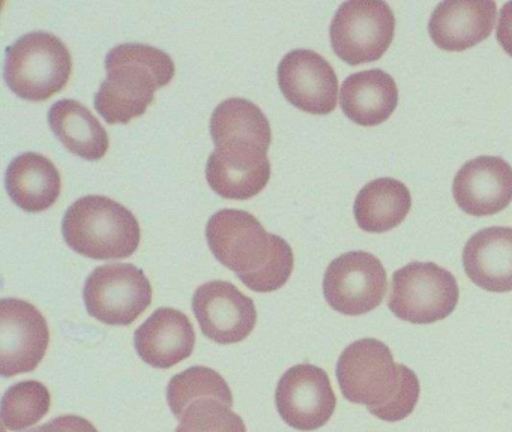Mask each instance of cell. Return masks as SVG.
I'll return each instance as SVG.
<instances>
[{
	"mask_svg": "<svg viewBox=\"0 0 512 432\" xmlns=\"http://www.w3.org/2000/svg\"><path fill=\"white\" fill-rule=\"evenodd\" d=\"M206 240L215 258L257 293L278 290L292 275L295 257L289 243L268 233L245 210L215 213L206 227Z\"/></svg>",
	"mask_w": 512,
	"mask_h": 432,
	"instance_id": "6da1fadb",
	"label": "cell"
},
{
	"mask_svg": "<svg viewBox=\"0 0 512 432\" xmlns=\"http://www.w3.org/2000/svg\"><path fill=\"white\" fill-rule=\"evenodd\" d=\"M335 374L347 401L365 405L385 422L406 419L418 404V377L407 366L397 365L391 348L379 339H359L344 348Z\"/></svg>",
	"mask_w": 512,
	"mask_h": 432,
	"instance_id": "7a4b0ae2",
	"label": "cell"
},
{
	"mask_svg": "<svg viewBox=\"0 0 512 432\" xmlns=\"http://www.w3.org/2000/svg\"><path fill=\"white\" fill-rule=\"evenodd\" d=\"M106 80L95 95V108L110 125L140 117L154 101L155 90L175 77L166 51L145 44H121L106 57Z\"/></svg>",
	"mask_w": 512,
	"mask_h": 432,
	"instance_id": "3957f363",
	"label": "cell"
},
{
	"mask_svg": "<svg viewBox=\"0 0 512 432\" xmlns=\"http://www.w3.org/2000/svg\"><path fill=\"white\" fill-rule=\"evenodd\" d=\"M65 242L94 260H118L139 248L140 225L133 212L103 195L79 198L62 221Z\"/></svg>",
	"mask_w": 512,
	"mask_h": 432,
	"instance_id": "277c9868",
	"label": "cell"
},
{
	"mask_svg": "<svg viewBox=\"0 0 512 432\" xmlns=\"http://www.w3.org/2000/svg\"><path fill=\"white\" fill-rule=\"evenodd\" d=\"M73 59L67 45L49 32H32L5 51L8 87L26 101L43 102L67 86Z\"/></svg>",
	"mask_w": 512,
	"mask_h": 432,
	"instance_id": "5b68a950",
	"label": "cell"
},
{
	"mask_svg": "<svg viewBox=\"0 0 512 432\" xmlns=\"http://www.w3.org/2000/svg\"><path fill=\"white\" fill-rule=\"evenodd\" d=\"M460 297L457 279L434 263H413L392 275L388 306L395 317L413 324L445 320Z\"/></svg>",
	"mask_w": 512,
	"mask_h": 432,
	"instance_id": "8992f818",
	"label": "cell"
},
{
	"mask_svg": "<svg viewBox=\"0 0 512 432\" xmlns=\"http://www.w3.org/2000/svg\"><path fill=\"white\" fill-rule=\"evenodd\" d=\"M395 17L382 0H350L340 5L332 18V48L352 66L376 62L391 47Z\"/></svg>",
	"mask_w": 512,
	"mask_h": 432,
	"instance_id": "52a82bcc",
	"label": "cell"
},
{
	"mask_svg": "<svg viewBox=\"0 0 512 432\" xmlns=\"http://www.w3.org/2000/svg\"><path fill=\"white\" fill-rule=\"evenodd\" d=\"M83 299L91 317L110 326H130L152 303V285L134 264L97 267L86 279Z\"/></svg>",
	"mask_w": 512,
	"mask_h": 432,
	"instance_id": "ba28073f",
	"label": "cell"
},
{
	"mask_svg": "<svg viewBox=\"0 0 512 432\" xmlns=\"http://www.w3.org/2000/svg\"><path fill=\"white\" fill-rule=\"evenodd\" d=\"M388 275L370 252H346L335 258L323 278V294L332 309L344 315L373 311L385 299Z\"/></svg>",
	"mask_w": 512,
	"mask_h": 432,
	"instance_id": "9c48e42d",
	"label": "cell"
},
{
	"mask_svg": "<svg viewBox=\"0 0 512 432\" xmlns=\"http://www.w3.org/2000/svg\"><path fill=\"white\" fill-rule=\"evenodd\" d=\"M49 342V324L37 306L20 299L0 302V372L4 377L35 371Z\"/></svg>",
	"mask_w": 512,
	"mask_h": 432,
	"instance_id": "30bf717a",
	"label": "cell"
},
{
	"mask_svg": "<svg viewBox=\"0 0 512 432\" xmlns=\"http://www.w3.org/2000/svg\"><path fill=\"white\" fill-rule=\"evenodd\" d=\"M275 402L281 419L305 432L325 426L337 407L328 374L310 363H301L284 372L278 381Z\"/></svg>",
	"mask_w": 512,
	"mask_h": 432,
	"instance_id": "8fae6325",
	"label": "cell"
},
{
	"mask_svg": "<svg viewBox=\"0 0 512 432\" xmlns=\"http://www.w3.org/2000/svg\"><path fill=\"white\" fill-rule=\"evenodd\" d=\"M193 312L203 335L217 344L244 341L257 323L253 300L227 281L200 285L193 296Z\"/></svg>",
	"mask_w": 512,
	"mask_h": 432,
	"instance_id": "7c38bea8",
	"label": "cell"
},
{
	"mask_svg": "<svg viewBox=\"0 0 512 432\" xmlns=\"http://www.w3.org/2000/svg\"><path fill=\"white\" fill-rule=\"evenodd\" d=\"M278 84L290 104L325 116L337 107L338 78L325 57L307 48L290 51L278 66Z\"/></svg>",
	"mask_w": 512,
	"mask_h": 432,
	"instance_id": "4fadbf2b",
	"label": "cell"
},
{
	"mask_svg": "<svg viewBox=\"0 0 512 432\" xmlns=\"http://www.w3.org/2000/svg\"><path fill=\"white\" fill-rule=\"evenodd\" d=\"M268 150L247 143L215 147L206 164L209 186L229 200H248L259 194L271 179Z\"/></svg>",
	"mask_w": 512,
	"mask_h": 432,
	"instance_id": "5bb4252c",
	"label": "cell"
},
{
	"mask_svg": "<svg viewBox=\"0 0 512 432\" xmlns=\"http://www.w3.org/2000/svg\"><path fill=\"white\" fill-rule=\"evenodd\" d=\"M452 194L467 215H496L511 204L512 167L499 156H478L458 170Z\"/></svg>",
	"mask_w": 512,
	"mask_h": 432,
	"instance_id": "9a60e30c",
	"label": "cell"
},
{
	"mask_svg": "<svg viewBox=\"0 0 512 432\" xmlns=\"http://www.w3.org/2000/svg\"><path fill=\"white\" fill-rule=\"evenodd\" d=\"M493 0H446L431 14L428 32L445 51H463L485 41L496 24Z\"/></svg>",
	"mask_w": 512,
	"mask_h": 432,
	"instance_id": "2e32d148",
	"label": "cell"
},
{
	"mask_svg": "<svg viewBox=\"0 0 512 432\" xmlns=\"http://www.w3.org/2000/svg\"><path fill=\"white\" fill-rule=\"evenodd\" d=\"M134 342L148 365L169 369L193 354L196 332L184 312L160 308L136 330Z\"/></svg>",
	"mask_w": 512,
	"mask_h": 432,
	"instance_id": "e0dca14e",
	"label": "cell"
},
{
	"mask_svg": "<svg viewBox=\"0 0 512 432\" xmlns=\"http://www.w3.org/2000/svg\"><path fill=\"white\" fill-rule=\"evenodd\" d=\"M463 266L479 288L512 291V228L490 227L473 234L464 246Z\"/></svg>",
	"mask_w": 512,
	"mask_h": 432,
	"instance_id": "ac0fdd59",
	"label": "cell"
},
{
	"mask_svg": "<svg viewBox=\"0 0 512 432\" xmlns=\"http://www.w3.org/2000/svg\"><path fill=\"white\" fill-rule=\"evenodd\" d=\"M398 87L394 78L382 69H368L349 75L341 86L340 105L352 122L376 126L394 113Z\"/></svg>",
	"mask_w": 512,
	"mask_h": 432,
	"instance_id": "d6986e66",
	"label": "cell"
},
{
	"mask_svg": "<svg viewBox=\"0 0 512 432\" xmlns=\"http://www.w3.org/2000/svg\"><path fill=\"white\" fill-rule=\"evenodd\" d=\"M5 186L11 200L20 209L31 213L44 212L61 195V173L47 156L23 153L8 167Z\"/></svg>",
	"mask_w": 512,
	"mask_h": 432,
	"instance_id": "ffe728a7",
	"label": "cell"
},
{
	"mask_svg": "<svg viewBox=\"0 0 512 432\" xmlns=\"http://www.w3.org/2000/svg\"><path fill=\"white\" fill-rule=\"evenodd\" d=\"M49 125L58 140L74 155L98 161L109 150V135L88 107L74 99H61L49 110Z\"/></svg>",
	"mask_w": 512,
	"mask_h": 432,
	"instance_id": "44dd1931",
	"label": "cell"
},
{
	"mask_svg": "<svg viewBox=\"0 0 512 432\" xmlns=\"http://www.w3.org/2000/svg\"><path fill=\"white\" fill-rule=\"evenodd\" d=\"M412 207V195L403 182L380 177L359 191L353 206L359 228L367 233H385L400 225Z\"/></svg>",
	"mask_w": 512,
	"mask_h": 432,
	"instance_id": "7402d4cb",
	"label": "cell"
},
{
	"mask_svg": "<svg viewBox=\"0 0 512 432\" xmlns=\"http://www.w3.org/2000/svg\"><path fill=\"white\" fill-rule=\"evenodd\" d=\"M211 135L215 147L224 143H248L268 150L271 125L263 111L248 99L230 98L221 102L211 117Z\"/></svg>",
	"mask_w": 512,
	"mask_h": 432,
	"instance_id": "603a6c76",
	"label": "cell"
},
{
	"mask_svg": "<svg viewBox=\"0 0 512 432\" xmlns=\"http://www.w3.org/2000/svg\"><path fill=\"white\" fill-rule=\"evenodd\" d=\"M217 398L233 407V395L229 384L214 369L193 366L175 375L167 386V401L176 417L197 399Z\"/></svg>",
	"mask_w": 512,
	"mask_h": 432,
	"instance_id": "cb8c5ba5",
	"label": "cell"
},
{
	"mask_svg": "<svg viewBox=\"0 0 512 432\" xmlns=\"http://www.w3.org/2000/svg\"><path fill=\"white\" fill-rule=\"evenodd\" d=\"M50 392L35 380L14 384L2 398V422L8 431H25L37 425L50 410Z\"/></svg>",
	"mask_w": 512,
	"mask_h": 432,
	"instance_id": "d4e9b609",
	"label": "cell"
},
{
	"mask_svg": "<svg viewBox=\"0 0 512 432\" xmlns=\"http://www.w3.org/2000/svg\"><path fill=\"white\" fill-rule=\"evenodd\" d=\"M179 420L181 423L175 432H247L241 416L217 398L191 402Z\"/></svg>",
	"mask_w": 512,
	"mask_h": 432,
	"instance_id": "484cf974",
	"label": "cell"
},
{
	"mask_svg": "<svg viewBox=\"0 0 512 432\" xmlns=\"http://www.w3.org/2000/svg\"><path fill=\"white\" fill-rule=\"evenodd\" d=\"M26 432H98V429L85 417L65 414Z\"/></svg>",
	"mask_w": 512,
	"mask_h": 432,
	"instance_id": "4316f807",
	"label": "cell"
},
{
	"mask_svg": "<svg viewBox=\"0 0 512 432\" xmlns=\"http://www.w3.org/2000/svg\"><path fill=\"white\" fill-rule=\"evenodd\" d=\"M497 41L502 45L503 50L512 57V2L505 3L500 9Z\"/></svg>",
	"mask_w": 512,
	"mask_h": 432,
	"instance_id": "83f0119b",
	"label": "cell"
}]
</instances>
